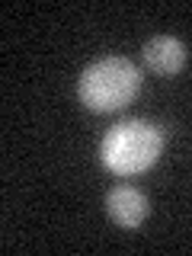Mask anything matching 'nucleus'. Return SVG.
<instances>
[{
    "label": "nucleus",
    "mask_w": 192,
    "mask_h": 256,
    "mask_svg": "<svg viewBox=\"0 0 192 256\" xmlns=\"http://www.w3.org/2000/svg\"><path fill=\"white\" fill-rule=\"evenodd\" d=\"M138 90H141V70L134 68V61L122 58V54H109V58L86 64L77 80L80 102L93 112L125 109L138 96Z\"/></svg>",
    "instance_id": "obj_2"
},
{
    "label": "nucleus",
    "mask_w": 192,
    "mask_h": 256,
    "mask_svg": "<svg viewBox=\"0 0 192 256\" xmlns=\"http://www.w3.org/2000/svg\"><path fill=\"white\" fill-rule=\"evenodd\" d=\"M144 64H148L154 74H180L182 64H186V45L176 36H154L144 45Z\"/></svg>",
    "instance_id": "obj_4"
},
{
    "label": "nucleus",
    "mask_w": 192,
    "mask_h": 256,
    "mask_svg": "<svg viewBox=\"0 0 192 256\" xmlns=\"http://www.w3.org/2000/svg\"><path fill=\"white\" fill-rule=\"evenodd\" d=\"M164 150V132L148 118H125L102 134L100 157L102 166L116 176H138L157 164Z\"/></svg>",
    "instance_id": "obj_1"
},
{
    "label": "nucleus",
    "mask_w": 192,
    "mask_h": 256,
    "mask_svg": "<svg viewBox=\"0 0 192 256\" xmlns=\"http://www.w3.org/2000/svg\"><path fill=\"white\" fill-rule=\"evenodd\" d=\"M106 212H109V218L116 224H122V228H138V224L148 218L150 205H148V196H144L141 189L116 186V189H109V196H106Z\"/></svg>",
    "instance_id": "obj_3"
}]
</instances>
